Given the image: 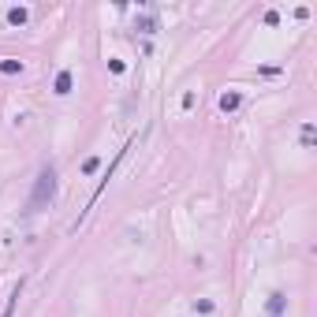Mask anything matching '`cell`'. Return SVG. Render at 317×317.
I'll use <instances>...</instances> for the list:
<instances>
[{
	"label": "cell",
	"instance_id": "obj_1",
	"mask_svg": "<svg viewBox=\"0 0 317 317\" xmlns=\"http://www.w3.org/2000/svg\"><path fill=\"white\" fill-rule=\"evenodd\" d=\"M52 198H56V168L45 164L41 172H38V183H34V194H30V201H26V213H38V209H45Z\"/></svg>",
	"mask_w": 317,
	"mask_h": 317
},
{
	"label": "cell",
	"instance_id": "obj_2",
	"mask_svg": "<svg viewBox=\"0 0 317 317\" xmlns=\"http://www.w3.org/2000/svg\"><path fill=\"white\" fill-rule=\"evenodd\" d=\"M284 306H287V299H284V291H273V295H269V317H280V314H284Z\"/></svg>",
	"mask_w": 317,
	"mask_h": 317
},
{
	"label": "cell",
	"instance_id": "obj_3",
	"mask_svg": "<svg viewBox=\"0 0 317 317\" xmlns=\"http://www.w3.org/2000/svg\"><path fill=\"white\" fill-rule=\"evenodd\" d=\"M52 90H56L60 97H67V93H71V71H60L56 82H52Z\"/></svg>",
	"mask_w": 317,
	"mask_h": 317
},
{
	"label": "cell",
	"instance_id": "obj_4",
	"mask_svg": "<svg viewBox=\"0 0 317 317\" xmlns=\"http://www.w3.org/2000/svg\"><path fill=\"white\" fill-rule=\"evenodd\" d=\"M242 105V93H224V97H220V109L224 112H235Z\"/></svg>",
	"mask_w": 317,
	"mask_h": 317
},
{
	"label": "cell",
	"instance_id": "obj_5",
	"mask_svg": "<svg viewBox=\"0 0 317 317\" xmlns=\"http://www.w3.org/2000/svg\"><path fill=\"white\" fill-rule=\"evenodd\" d=\"M0 71H4V75H19L23 64H19V60H0Z\"/></svg>",
	"mask_w": 317,
	"mask_h": 317
},
{
	"label": "cell",
	"instance_id": "obj_6",
	"mask_svg": "<svg viewBox=\"0 0 317 317\" xmlns=\"http://www.w3.org/2000/svg\"><path fill=\"white\" fill-rule=\"evenodd\" d=\"M8 23L23 26V23H26V8H11V11H8Z\"/></svg>",
	"mask_w": 317,
	"mask_h": 317
},
{
	"label": "cell",
	"instance_id": "obj_7",
	"mask_svg": "<svg viewBox=\"0 0 317 317\" xmlns=\"http://www.w3.org/2000/svg\"><path fill=\"white\" fill-rule=\"evenodd\" d=\"M97 168H101V157H86V160H82V172H86V175H93Z\"/></svg>",
	"mask_w": 317,
	"mask_h": 317
},
{
	"label": "cell",
	"instance_id": "obj_8",
	"mask_svg": "<svg viewBox=\"0 0 317 317\" xmlns=\"http://www.w3.org/2000/svg\"><path fill=\"white\" fill-rule=\"evenodd\" d=\"M302 142H306V146H314V123H306V127H302Z\"/></svg>",
	"mask_w": 317,
	"mask_h": 317
},
{
	"label": "cell",
	"instance_id": "obj_9",
	"mask_svg": "<svg viewBox=\"0 0 317 317\" xmlns=\"http://www.w3.org/2000/svg\"><path fill=\"white\" fill-rule=\"evenodd\" d=\"M153 26H157V23H153V19H150V15H142V19H138V30H146V34H150V30H153Z\"/></svg>",
	"mask_w": 317,
	"mask_h": 317
}]
</instances>
